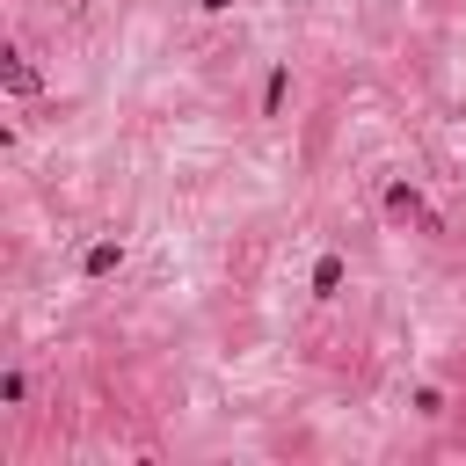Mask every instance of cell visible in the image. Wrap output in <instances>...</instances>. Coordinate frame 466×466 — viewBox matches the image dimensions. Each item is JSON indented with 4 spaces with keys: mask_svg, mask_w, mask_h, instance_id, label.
Listing matches in <instances>:
<instances>
[{
    "mask_svg": "<svg viewBox=\"0 0 466 466\" xmlns=\"http://www.w3.org/2000/svg\"><path fill=\"white\" fill-rule=\"evenodd\" d=\"M116 262H124V240H95V248L80 255V277H109Z\"/></svg>",
    "mask_w": 466,
    "mask_h": 466,
    "instance_id": "obj_2",
    "label": "cell"
},
{
    "mask_svg": "<svg viewBox=\"0 0 466 466\" xmlns=\"http://www.w3.org/2000/svg\"><path fill=\"white\" fill-rule=\"evenodd\" d=\"M284 95H291V73L277 66V73L262 80V116H277V109H284Z\"/></svg>",
    "mask_w": 466,
    "mask_h": 466,
    "instance_id": "obj_5",
    "label": "cell"
},
{
    "mask_svg": "<svg viewBox=\"0 0 466 466\" xmlns=\"http://www.w3.org/2000/svg\"><path fill=\"white\" fill-rule=\"evenodd\" d=\"M7 95H22V102L36 95V66H29L22 51H7Z\"/></svg>",
    "mask_w": 466,
    "mask_h": 466,
    "instance_id": "obj_3",
    "label": "cell"
},
{
    "mask_svg": "<svg viewBox=\"0 0 466 466\" xmlns=\"http://www.w3.org/2000/svg\"><path fill=\"white\" fill-rule=\"evenodd\" d=\"M197 7H211V15H226V7H233V0H197Z\"/></svg>",
    "mask_w": 466,
    "mask_h": 466,
    "instance_id": "obj_6",
    "label": "cell"
},
{
    "mask_svg": "<svg viewBox=\"0 0 466 466\" xmlns=\"http://www.w3.org/2000/svg\"><path fill=\"white\" fill-rule=\"evenodd\" d=\"M386 218H400V226H415V233H444V218L422 204V189H408V182H386Z\"/></svg>",
    "mask_w": 466,
    "mask_h": 466,
    "instance_id": "obj_1",
    "label": "cell"
},
{
    "mask_svg": "<svg viewBox=\"0 0 466 466\" xmlns=\"http://www.w3.org/2000/svg\"><path fill=\"white\" fill-rule=\"evenodd\" d=\"M313 291H320V299L342 291V255H320V262H313Z\"/></svg>",
    "mask_w": 466,
    "mask_h": 466,
    "instance_id": "obj_4",
    "label": "cell"
}]
</instances>
